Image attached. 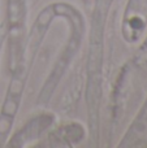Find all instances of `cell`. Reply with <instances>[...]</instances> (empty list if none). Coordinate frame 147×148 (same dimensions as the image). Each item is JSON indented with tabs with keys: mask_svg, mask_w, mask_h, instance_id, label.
<instances>
[{
	"mask_svg": "<svg viewBox=\"0 0 147 148\" xmlns=\"http://www.w3.org/2000/svg\"><path fill=\"white\" fill-rule=\"evenodd\" d=\"M22 86H23V78L22 73H18L14 75L12 83L9 87V92H8L7 100L4 104V109L0 116V142L4 139V136L8 134L10 126H12L13 118L17 112L18 104H20L21 94H22Z\"/></svg>",
	"mask_w": 147,
	"mask_h": 148,
	"instance_id": "2",
	"label": "cell"
},
{
	"mask_svg": "<svg viewBox=\"0 0 147 148\" xmlns=\"http://www.w3.org/2000/svg\"><path fill=\"white\" fill-rule=\"evenodd\" d=\"M3 38H4V33L0 29V48H1V44H3Z\"/></svg>",
	"mask_w": 147,
	"mask_h": 148,
	"instance_id": "4",
	"label": "cell"
},
{
	"mask_svg": "<svg viewBox=\"0 0 147 148\" xmlns=\"http://www.w3.org/2000/svg\"><path fill=\"white\" fill-rule=\"evenodd\" d=\"M126 147H147V99L122 140Z\"/></svg>",
	"mask_w": 147,
	"mask_h": 148,
	"instance_id": "3",
	"label": "cell"
},
{
	"mask_svg": "<svg viewBox=\"0 0 147 148\" xmlns=\"http://www.w3.org/2000/svg\"><path fill=\"white\" fill-rule=\"evenodd\" d=\"M147 27V0H129L122 20V35L128 42H137Z\"/></svg>",
	"mask_w": 147,
	"mask_h": 148,
	"instance_id": "1",
	"label": "cell"
}]
</instances>
